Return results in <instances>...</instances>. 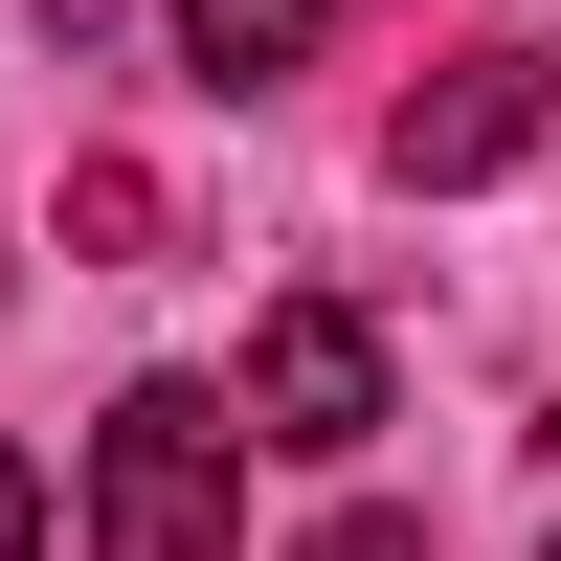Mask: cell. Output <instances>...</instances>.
<instances>
[{"label":"cell","instance_id":"obj_6","mask_svg":"<svg viewBox=\"0 0 561 561\" xmlns=\"http://www.w3.org/2000/svg\"><path fill=\"white\" fill-rule=\"evenodd\" d=\"M0 561H45V472H23V449H0Z\"/></svg>","mask_w":561,"mask_h":561},{"label":"cell","instance_id":"obj_2","mask_svg":"<svg viewBox=\"0 0 561 561\" xmlns=\"http://www.w3.org/2000/svg\"><path fill=\"white\" fill-rule=\"evenodd\" d=\"M359 427H382V337H359L337 293H293L248 337V449H359Z\"/></svg>","mask_w":561,"mask_h":561},{"label":"cell","instance_id":"obj_7","mask_svg":"<svg viewBox=\"0 0 561 561\" xmlns=\"http://www.w3.org/2000/svg\"><path fill=\"white\" fill-rule=\"evenodd\" d=\"M45 23H68V45H90V23H113V0H45Z\"/></svg>","mask_w":561,"mask_h":561},{"label":"cell","instance_id":"obj_5","mask_svg":"<svg viewBox=\"0 0 561 561\" xmlns=\"http://www.w3.org/2000/svg\"><path fill=\"white\" fill-rule=\"evenodd\" d=\"M293 561H427V517H314Z\"/></svg>","mask_w":561,"mask_h":561},{"label":"cell","instance_id":"obj_3","mask_svg":"<svg viewBox=\"0 0 561 561\" xmlns=\"http://www.w3.org/2000/svg\"><path fill=\"white\" fill-rule=\"evenodd\" d=\"M539 113H561L539 45H472L449 90H404V180H494V158H539Z\"/></svg>","mask_w":561,"mask_h":561},{"label":"cell","instance_id":"obj_1","mask_svg":"<svg viewBox=\"0 0 561 561\" xmlns=\"http://www.w3.org/2000/svg\"><path fill=\"white\" fill-rule=\"evenodd\" d=\"M225 494H248V404L225 382H135L90 427V561H225Z\"/></svg>","mask_w":561,"mask_h":561},{"label":"cell","instance_id":"obj_4","mask_svg":"<svg viewBox=\"0 0 561 561\" xmlns=\"http://www.w3.org/2000/svg\"><path fill=\"white\" fill-rule=\"evenodd\" d=\"M337 45V0H180V68L203 90H270V68H314Z\"/></svg>","mask_w":561,"mask_h":561}]
</instances>
